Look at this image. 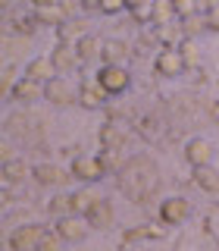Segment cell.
<instances>
[{"label":"cell","mask_w":219,"mask_h":251,"mask_svg":"<svg viewBox=\"0 0 219 251\" xmlns=\"http://www.w3.org/2000/svg\"><path fill=\"white\" fill-rule=\"evenodd\" d=\"M172 16H175V6H172V0H153V6H151V25L172 22Z\"/></svg>","instance_id":"obj_22"},{"label":"cell","mask_w":219,"mask_h":251,"mask_svg":"<svg viewBox=\"0 0 219 251\" xmlns=\"http://www.w3.org/2000/svg\"><path fill=\"white\" fill-rule=\"evenodd\" d=\"M85 220H88V226H94V229H110L113 226V204L107 198H97Z\"/></svg>","instance_id":"obj_14"},{"label":"cell","mask_w":219,"mask_h":251,"mask_svg":"<svg viewBox=\"0 0 219 251\" xmlns=\"http://www.w3.org/2000/svg\"><path fill=\"white\" fill-rule=\"evenodd\" d=\"M82 10H85V13H94V10H100V0H82Z\"/></svg>","instance_id":"obj_38"},{"label":"cell","mask_w":219,"mask_h":251,"mask_svg":"<svg viewBox=\"0 0 219 251\" xmlns=\"http://www.w3.org/2000/svg\"><path fill=\"white\" fill-rule=\"evenodd\" d=\"M50 63H53V69H57V75H69L82 66L75 44H63V41H57V47L50 50Z\"/></svg>","instance_id":"obj_4"},{"label":"cell","mask_w":219,"mask_h":251,"mask_svg":"<svg viewBox=\"0 0 219 251\" xmlns=\"http://www.w3.org/2000/svg\"><path fill=\"white\" fill-rule=\"evenodd\" d=\"M129 57H131V50L125 41H104V53H100L104 66H125Z\"/></svg>","instance_id":"obj_15"},{"label":"cell","mask_w":219,"mask_h":251,"mask_svg":"<svg viewBox=\"0 0 219 251\" xmlns=\"http://www.w3.org/2000/svg\"><path fill=\"white\" fill-rule=\"evenodd\" d=\"M53 232H57L63 242H82L85 235H88V220H85V217H75V214L60 217L57 226H53Z\"/></svg>","instance_id":"obj_7"},{"label":"cell","mask_w":219,"mask_h":251,"mask_svg":"<svg viewBox=\"0 0 219 251\" xmlns=\"http://www.w3.org/2000/svg\"><path fill=\"white\" fill-rule=\"evenodd\" d=\"M31 176L38 185H63L66 179H72V173L57 167V163H38V167H31Z\"/></svg>","instance_id":"obj_11"},{"label":"cell","mask_w":219,"mask_h":251,"mask_svg":"<svg viewBox=\"0 0 219 251\" xmlns=\"http://www.w3.org/2000/svg\"><path fill=\"white\" fill-rule=\"evenodd\" d=\"M60 235L57 232H44V239H41V248H38V251H60Z\"/></svg>","instance_id":"obj_31"},{"label":"cell","mask_w":219,"mask_h":251,"mask_svg":"<svg viewBox=\"0 0 219 251\" xmlns=\"http://www.w3.org/2000/svg\"><path fill=\"white\" fill-rule=\"evenodd\" d=\"M207 28L219 31V6H216V10H210V13H207Z\"/></svg>","instance_id":"obj_37"},{"label":"cell","mask_w":219,"mask_h":251,"mask_svg":"<svg viewBox=\"0 0 219 251\" xmlns=\"http://www.w3.org/2000/svg\"><path fill=\"white\" fill-rule=\"evenodd\" d=\"M153 69H156V75H182L185 73V60H182V53H178V47H163L160 53H156V60H153Z\"/></svg>","instance_id":"obj_6"},{"label":"cell","mask_w":219,"mask_h":251,"mask_svg":"<svg viewBox=\"0 0 219 251\" xmlns=\"http://www.w3.org/2000/svg\"><path fill=\"white\" fill-rule=\"evenodd\" d=\"M129 82H131V75L125 66H100L97 69V85L107 94H122L129 88Z\"/></svg>","instance_id":"obj_3"},{"label":"cell","mask_w":219,"mask_h":251,"mask_svg":"<svg viewBox=\"0 0 219 251\" xmlns=\"http://www.w3.org/2000/svg\"><path fill=\"white\" fill-rule=\"evenodd\" d=\"M100 195L94 192V188H78V192H72V214L75 217H88V210L94 207V201H97Z\"/></svg>","instance_id":"obj_19"},{"label":"cell","mask_w":219,"mask_h":251,"mask_svg":"<svg viewBox=\"0 0 219 251\" xmlns=\"http://www.w3.org/2000/svg\"><path fill=\"white\" fill-rule=\"evenodd\" d=\"M25 163H22V160H6L3 163V179H6V182H22V179H25Z\"/></svg>","instance_id":"obj_27"},{"label":"cell","mask_w":219,"mask_h":251,"mask_svg":"<svg viewBox=\"0 0 219 251\" xmlns=\"http://www.w3.org/2000/svg\"><path fill=\"white\" fill-rule=\"evenodd\" d=\"M22 75H28V78H35V82H50L53 75H57V69H53V63L50 57H35V60H28V66H25V73Z\"/></svg>","instance_id":"obj_17"},{"label":"cell","mask_w":219,"mask_h":251,"mask_svg":"<svg viewBox=\"0 0 219 251\" xmlns=\"http://www.w3.org/2000/svg\"><path fill=\"white\" fill-rule=\"evenodd\" d=\"M110 98V94L97 85V78H85L82 82V88H78V104L82 107H88V110H97L104 100Z\"/></svg>","instance_id":"obj_13"},{"label":"cell","mask_w":219,"mask_h":251,"mask_svg":"<svg viewBox=\"0 0 219 251\" xmlns=\"http://www.w3.org/2000/svg\"><path fill=\"white\" fill-rule=\"evenodd\" d=\"M44 100H47V104H57V107L75 104V100H78V88L69 82L66 75H53L50 82H44Z\"/></svg>","instance_id":"obj_2"},{"label":"cell","mask_w":219,"mask_h":251,"mask_svg":"<svg viewBox=\"0 0 219 251\" xmlns=\"http://www.w3.org/2000/svg\"><path fill=\"white\" fill-rule=\"evenodd\" d=\"M82 35H85V28H82V22H75V19H66L57 28V41H63V44H75Z\"/></svg>","instance_id":"obj_23"},{"label":"cell","mask_w":219,"mask_h":251,"mask_svg":"<svg viewBox=\"0 0 219 251\" xmlns=\"http://www.w3.org/2000/svg\"><path fill=\"white\" fill-rule=\"evenodd\" d=\"M122 145H125V129H122V123L107 120L104 126H100V148H113V151H119Z\"/></svg>","instance_id":"obj_16"},{"label":"cell","mask_w":219,"mask_h":251,"mask_svg":"<svg viewBox=\"0 0 219 251\" xmlns=\"http://www.w3.org/2000/svg\"><path fill=\"white\" fill-rule=\"evenodd\" d=\"M188 214H191V204H188V198H182V195H172V198H166V201L160 204V220L166 226L185 223Z\"/></svg>","instance_id":"obj_5"},{"label":"cell","mask_w":219,"mask_h":251,"mask_svg":"<svg viewBox=\"0 0 219 251\" xmlns=\"http://www.w3.org/2000/svg\"><path fill=\"white\" fill-rule=\"evenodd\" d=\"M69 173H72L75 179H82V182H94V179L104 176V167H100V160H97V157H91V154H75Z\"/></svg>","instance_id":"obj_8"},{"label":"cell","mask_w":219,"mask_h":251,"mask_svg":"<svg viewBox=\"0 0 219 251\" xmlns=\"http://www.w3.org/2000/svg\"><path fill=\"white\" fill-rule=\"evenodd\" d=\"M44 232H47V226H41V223L16 226V229L10 232V248L13 251H38V248H41Z\"/></svg>","instance_id":"obj_1"},{"label":"cell","mask_w":219,"mask_h":251,"mask_svg":"<svg viewBox=\"0 0 219 251\" xmlns=\"http://www.w3.org/2000/svg\"><path fill=\"white\" fill-rule=\"evenodd\" d=\"M35 19H38V25H50V28H60L63 22L69 19L66 13L60 10V3L57 6H44V10H35Z\"/></svg>","instance_id":"obj_20"},{"label":"cell","mask_w":219,"mask_h":251,"mask_svg":"<svg viewBox=\"0 0 219 251\" xmlns=\"http://www.w3.org/2000/svg\"><path fill=\"white\" fill-rule=\"evenodd\" d=\"M122 10H129L125 0H100V13H122Z\"/></svg>","instance_id":"obj_33"},{"label":"cell","mask_w":219,"mask_h":251,"mask_svg":"<svg viewBox=\"0 0 219 251\" xmlns=\"http://www.w3.org/2000/svg\"><path fill=\"white\" fill-rule=\"evenodd\" d=\"M153 28H156V38H160L166 47H178L175 38L182 35V28H178V25H172V22H163V25H153Z\"/></svg>","instance_id":"obj_26"},{"label":"cell","mask_w":219,"mask_h":251,"mask_svg":"<svg viewBox=\"0 0 219 251\" xmlns=\"http://www.w3.org/2000/svg\"><path fill=\"white\" fill-rule=\"evenodd\" d=\"M185 160L191 163V170L207 167V163L213 160V145H210L207 138H191V141L185 145Z\"/></svg>","instance_id":"obj_10"},{"label":"cell","mask_w":219,"mask_h":251,"mask_svg":"<svg viewBox=\"0 0 219 251\" xmlns=\"http://www.w3.org/2000/svg\"><path fill=\"white\" fill-rule=\"evenodd\" d=\"M75 50H78L82 66H91V63H97L100 53H104V41H100L97 35H91V31H85V35L75 41Z\"/></svg>","instance_id":"obj_12"},{"label":"cell","mask_w":219,"mask_h":251,"mask_svg":"<svg viewBox=\"0 0 219 251\" xmlns=\"http://www.w3.org/2000/svg\"><path fill=\"white\" fill-rule=\"evenodd\" d=\"M216 6H219V0H197V13H203V16L210 10H216Z\"/></svg>","instance_id":"obj_36"},{"label":"cell","mask_w":219,"mask_h":251,"mask_svg":"<svg viewBox=\"0 0 219 251\" xmlns=\"http://www.w3.org/2000/svg\"><path fill=\"white\" fill-rule=\"evenodd\" d=\"M178 28H182L185 38H197L200 31L207 28V16H203V13H191V16H185V19H178Z\"/></svg>","instance_id":"obj_21"},{"label":"cell","mask_w":219,"mask_h":251,"mask_svg":"<svg viewBox=\"0 0 219 251\" xmlns=\"http://www.w3.org/2000/svg\"><path fill=\"white\" fill-rule=\"evenodd\" d=\"M194 185L203 188V192H210V195H216L219 192V170L216 167H197L194 170Z\"/></svg>","instance_id":"obj_18"},{"label":"cell","mask_w":219,"mask_h":251,"mask_svg":"<svg viewBox=\"0 0 219 251\" xmlns=\"http://www.w3.org/2000/svg\"><path fill=\"white\" fill-rule=\"evenodd\" d=\"M16 82H19V78H16V66H10V63H6V69H3V91H13Z\"/></svg>","instance_id":"obj_34"},{"label":"cell","mask_w":219,"mask_h":251,"mask_svg":"<svg viewBox=\"0 0 219 251\" xmlns=\"http://www.w3.org/2000/svg\"><path fill=\"white\" fill-rule=\"evenodd\" d=\"M178 53H182V60H185V69L197 66L200 50H197V41H194V38H182V44H178Z\"/></svg>","instance_id":"obj_24"},{"label":"cell","mask_w":219,"mask_h":251,"mask_svg":"<svg viewBox=\"0 0 219 251\" xmlns=\"http://www.w3.org/2000/svg\"><path fill=\"white\" fill-rule=\"evenodd\" d=\"M35 25H38L35 16H31V19H28V16H16V19H13V28L22 31V35H31V31H35Z\"/></svg>","instance_id":"obj_29"},{"label":"cell","mask_w":219,"mask_h":251,"mask_svg":"<svg viewBox=\"0 0 219 251\" xmlns=\"http://www.w3.org/2000/svg\"><path fill=\"white\" fill-rule=\"evenodd\" d=\"M60 0H31V6H35V10H44V6H57Z\"/></svg>","instance_id":"obj_39"},{"label":"cell","mask_w":219,"mask_h":251,"mask_svg":"<svg viewBox=\"0 0 219 251\" xmlns=\"http://www.w3.org/2000/svg\"><path fill=\"white\" fill-rule=\"evenodd\" d=\"M97 160H100V167H104V173H107V170H113L116 163H119V151H113V148H104Z\"/></svg>","instance_id":"obj_30"},{"label":"cell","mask_w":219,"mask_h":251,"mask_svg":"<svg viewBox=\"0 0 219 251\" xmlns=\"http://www.w3.org/2000/svg\"><path fill=\"white\" fill-rule=\"evenodd\" d=\"M172 6H175V16H178V19L197 13V0H172Z\"/></svg>","instance_id":"obj_28"},{"label":"cell","mask_w":219,"mask_h":251,"mask_svg":"<svg viewBox=\"0 0 219 251\" xmlns=\"http://www.w3.org/2000/svg\"><path fill=\"white\" fill-rule=\"evenodd\" d=\"M60 10L69 16V19H72V13H78L82 10V0H60Z\"/></svg>","instance_id":"obj_35"},{"label":"cell","mask_w":219,"mask_h":251,"mask_svg":"<svg viewBox=\"0 0 219 251\" xmlns=\"http://www.w3.org/2000/svg\"><path fill=\"white\" fill-rule=\"evenodd\" d=\"M10 98L16 100V104H35V100L44 98V85L35 82V78H28V75H19V82L13 85Z\"/></svg>","instance_id":"obj_9"},{"label":"cell","mask_w":219,"mask_h":251,"mask_svg":"<svg viewBox=\"0 0 219 251\" xmlns=\"http://www.w3.org/2000/svg\"><path fill=\"white\" fill-rule=\"evenodd\" d=\"M47 210H50L57 220L60 217H69V214H72V195H57V198L47 204Z\"/></svg>","instance_id":"obj_25"},{"label":"cell","mask_w":219,"mask_h":251,"mask_svg":"<svg viewBox=\"0 0 219 251\" xmlns=\"http://www.w3.org/2000/svg\"><path fill=\"white\" fill-rule=\"evenodd\" d=\"M151 6H153V0H147V3H141V6H135V10H129V13L135 16L138 22H151Z\"/></svg>","instance_id":"obj_32"}]
</instances>
